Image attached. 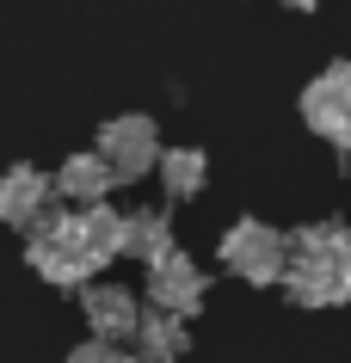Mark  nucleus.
Wrapping results in <instances>:
<instances>
[{
	"mask_svg": "<svg viewBox=\"0 0 351 363\" xmlns=\"http://www.w3.org/2000/svg\"><path fill=\"white\" fill-rule=\"evenodd\" d=\"M277 289L290 296V308H351V222L327 216V222H302L284 234V277Z\"/></svg>",
	"mask_w": 351,
	"mask_h": 363,
	"instance_id": "1",
	"label": "nucleus"
},
{
	"mask_svg": "<svg viewBox=\"0 0 351 363\" xmlns=\"http://www.w3.org/2000/svg\"><path fill=\"white\" fill-rule=\"evenodd\" d=\"M25 265L38 271L50 289H80V284H93L99 271H105V259L80 240L74 203H62V197H56V203L25 228Z\"/></svg>",
	"mask_w": 351,
	"mask_h": 363,
	"instance_id": "2",
	"label": "nucleus"
},
{
	"mask_svg": "<svg viewBox=\"0 0 351 363\" xmlns=\"http://www.w3.org/2000/svg\"><path fill=\"white\" fill-rule=\"evenodd\" d=\"M216 259L247 289H277V277H284V228H272L265 216H234L222 228V240H216Z\"/></svg>",
	"mask_w": 351,
	"mask_h": 363,
	"instance_id": "3",
	"label": "nucleus"
},
{
	"mask_svg": "<svg viewBox=\"0 0 351 363\" xmlns=\"http://www.w3.org/2000/svg\"><path fill=\"white\" fill-rule=\"evenodd\" d=\"M296 117H302V130L321 135L333 154H345L351 160V62H327L321 74L296 93Z\"/></svg>",
	"mask_w": 351,
	"mask_h": 363,
	"instance_id": "4",
	"label": "nucleus"
},
{
	"mask_svg": "<svg viewBox=\"0 0 351 363\" xmlns=\"http://www.w3.org/2000/svg\"><path fill=\"white\" fill-rule=\"evenodd\" d=\"M160 148H167V142H160V123H155L148 111H117V117H105V123H99V142H93V154L117 172V185L148 179L155 160H160Z\"/></svg>",
	"mask_w": 351,
	"mask_h": 363,
	"instance_id": "5",
	"label": "nucleus"
},
{
	"mask_svg": "<svg viewBox=\"0 0 351 363\" xmlns=\"http://www.w3.org/2000/svg\"><path fill=\"white\" fill-rule=\"evenodd\" d=\"M142 302H148V308H167V314H179V320H197V314H204V302H210V271L197 265L185 247L160 252L155 265H148Z\"/></svg>",
	"mask_w": 351,
	"mask_h": 363,
	"instance_id": "6",
	"label": "nucleus"
},
{
	"mask_svg": "<svg viewBox=\"0 0 351 363\" xmlns=\"http://www.w3.org/2000/svg\"><path fill=\"white\" fill-rule=\"evenodd\" d=\"M80 314H87V333L93 339H117L130 345V333H136V314H142V296H130L123 284H80Z\"/></svg>",
	"mask_w": 351,
	"mask_h": 363,
	"instance_id": "7",
	"label": "nucleus"
},
{
	"mask_svg": "<svg viewBox=\"0 0 351 363\" xmlns=\"http://www.w3.org/2000/svg\"><path fill=\"white\" fill-rule=\"evenodd\" d=\"M50 203H56V185H50V172H43V167L19 160V167L0 172V222H6V228L25 234Z\"/></svg>",
	"mask_w": 351,
	"mask_h": 363,
	"instance_id": "8",
	"label": "nucleus"
},
{
	"mask_svg": "<svg viewBox=\"0 0 351 363\" xmlns=\"http://www.w3.org/2000/svg\"><path fill=\"white\" fill-rule=\"evenodd\" d=\"M130 351H136L142 363H179V357H191V320H179V314H167V308L142 302L136 333H130Z\"/></svg>",
	"mask_w": 351,
	"mask_h": 363,
	"instance_id": "9",
	"label": "nucleus"
},
{
	"mask_svg": "<svg viewBox=\"0 0 351 363\" xmlns=\"http://www.w3.org/2000/svg\"><path fill=\"white\" fill-rule=\"evenodd\" d=\"M50 185H56L62 203H99V197H111V191H117V172L105 167L93 148H87V154H68V160L50 172Z\"/></svg>",
	"mask_w": 351,
	"mask_h": 363,
	"instance_id": "10",
	"label": "nucleus"
},
{
	"mask_svg": "<svg viewBox=\"0 0 351 363\" xmlns=\"http://www.w3.org/2000/svg\"><path fill=\"white\" fill-rule=\"evenodd\" d=\"M155 172H160V191L173 197V203H191V197H204V185H210V154L204 148H160V160H155Z\"/></svg>",
	"mask_w": 351,
	"mask_h": 363,
	"instance_id": "11",
	"label": "nucleus"
},
{
	"mask_svg": "<svg viewBox=\"0 0 351 363\" xmlns=\"http://www.w3.org/2000/svg\"><path fill=\"white\" fill-rule=\"evenodd\" d=\"M173 216L167 210H123V259H142L155 265L160 252H173Z\"/></svg>",
	"mask_w": 351,
	"mask_h": 363,
	"instance_id": "12",
	"label": "nucleus"
},
{
	"mask_svg": "<svg viewBox=\"0 0 351 363\" xmlns=\"http://www.w3.org/2000/svg\"><path fill=\"white\" fill-rule=\"evenodd\" d=\"M68 363H142L130 345H117V339H80L74 351H68Z\"/></svg>",
	"mask_w": 351,
	"mask_h": 363,
	"instance_id": "13",
	"label": "nucleus"
},
{
	"mask_svg": "<svg viewBox=\"0 0 351 363\" xmlns=\"http://www.w3.org/2000/svg\"><path fill=\"white\" fill-rule=\"evenodd\" d=\"M284 6H290V13H314V6H321V0H284Z\"/></svg>",
	"mask_w": 351,
	"mask_h": 363,
	"instance_id": "14",
	"label": "nucleus"
}]
</instances>
